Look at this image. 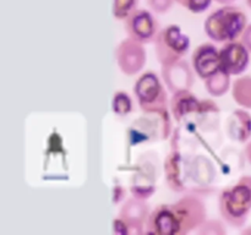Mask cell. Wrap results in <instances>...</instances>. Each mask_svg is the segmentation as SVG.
<instances>
[{"label":"cell","mask_w":251,"mask_h":235,"mask_svg":"<svg viewBox=\"0 0 251 235\" xmlns=\"http://www.w3.org/2000/svg\"><path fill=\"white\" fill-rule=\"evenodd\" d=\"M135 93L144 109L162 108L164 104V92L154 73H145L135 85Z\"/></svg>","instance_id":"cell-4"},{"label":"cell","mask_w":251,"mask_h":235,"mask_svg":"<svg viewBox=\"0 0 251 235\" xmlns=\"http://www.w3.org/2000/svg\"><path fill=\"white\" fill-rule=\"evenodd\" d=\"M251 210V178H244L235 186L225 191L221 197V212L229 223H244Z\"/></svg>","instance_id":"cell-2"},{"label":"cell","mask_w":251,"mask_h":235,"mask_svg":"<svg viewBox=\"0 0 251 235\" xmlns=\"http://www.w3.org/2000/svg\"><path fill=\"white\" fill-rule=\"evenodd\" d=\"M247 26V16L239 7L226 6L211 14L205 22V31L216 42L237 39Z\"/></svg>","instance_id":"cell-1"},{"label":"cell","mask_w":251,"mask_h":235,"mask_svg":"<svg viewBox=\"0 0 251 235\" xmlns=\"http://www.w3.org/2000/svg\"><path fill=\"white\" fill-rule=\"evenodd\" d=\"M217 2H220V4H230V2L235 1V0H216Z\"/></svg>","instance_id":"cell-15"},{"label":"cell","mask_w":251,"mask_h":235,"mask_svg":"<svg viewBox=\"0 0 251 235\" xmlns=\"http://www.w3.org/2000/svg\"><path fill=\"white\" fill-rule=\"evenodd\" d=\"M150 4L153 9H156V11H166L167 9H169L172 4V0H150Z\"/></svg>","instance_id":"cell-13"},{"label":"cell","mask_w":251,"mask_h":235,"mask_svg":"<svg viewBox=\"0 0 251 235\" xmlns=\"http://www.w3.org/2000/svg\"><path fill=\"white\" fill-rule=\"evenodd\" d=\"M113 108L114 112L119 115H126L131 110V102L129 97L124 93H118L113 102Z\"/></svg>","instance_id":"cell-11"},{"label":"cell","mask_w":251,"mask_h":235,"mask_svg":"<svg viewBox=\"0 0 251 235\" xmlns=\"http://www.w3.org/2000/svg\"><path fill=\"white\" fill-rule=\"evenodd\" d=\"M247 2H248V5H249V7L251 9V0H247Z\"/></svg>","instance_id":"cell-17"},{"label":"cell","mask_w":251,"mask_h":235,"mask_svg":"<svg viewBox=\"0 0 251 235\" xmlns=\"http://www.w3.org/2000/svg\"><path fill=\"white\" fill-rule=\"evenodd\" d=\"M212 0H186L184 6L193 12H203L211 5Z\"/></svg>","instance_id":"cell-12"},{"label":"cell","mask_w":251,"mask_h":235,"mask_svg":"<svg viewBox=\"0 0 251 235\" xmlns=\"http://www.w3.org/2000/svg\"><path fill=\"white\" fill-rule=\"evenodd\" d=\"M190 41L176 26H169L162 29L157 36L156 53L164 66L176 64L188 51Z\"/></svg>","instance_id":"cell-3"},{"label":"cell","mask_w":251,"mask_h":235,"mask_svg":"<svg viewBox=\"0 0 251 235\" xmlns=\"http://www.w3.org/2000/svg\"><path fill=\"white\" fill-rule=\"evenodd\" d=\"M176 1H178L179 4H181L184 6V5H185V2H186V0H176Z\"/></svg>","instance_id":"cell-16"},{"label":"cell","mask_w":251,"mask_h":235,"mask_svg":"<svg viewBox=\"0 0 251 235\" xmlns=\"http://www.w3.org/2000/svg\"><path fill=\"white\" fill-rule=\"evenodd\" d=\"M193 63L198 75L205 80L221 70L220 53L211 44H203L196 49L193 55Z\"/></svg>","instance_id":"cell-8"},{"label":"cell","mask_w":251,"mask_h":235,"mask_svg":"<svg viewBox=\"0 0 251 235\" xmlns=\"http://www.w3.org/2000/svg\"><path fill=\"white\" fill-rule=\"evenodd\" d=\"M243 43L245 44V47L249 50H251V26L245 31L244 36H243Z\"/></svg>","instance_id":"cell-14"},{"label":"cell","mask_w":251,"mask_h":235,"mask_svg":"<svg viewBox=\"0 0 251 235\" xmlns=\"http://www.w3.org/2000/svg\"><path fill=\"white\" fill-rule=\"evenodd\" d=\"M249 65L248 48L240 43L229 42L220 53V69L227 75H239Z\"/></svg>","instance_id":"cell-6"},{"label":"cell","mask_w":251,"mask_h":235,"mask_svg":"<svg viewBox=\"0 0 251 235\" xmlns=\"http://www.w3.org/2000/svg\"><path fill=\"white\" fill-rule=\"evenodd\" d=\"M152 232L163 235L180 234V225L171 206H162L152 213L149 220Z\"/></svg>","instance_id":"cell-9"},{"label":"cell","mask_w":251,"mask_h":235,"mask_svg":"<svg viewBox=\"0 0 251 235\" xmlns=\"http://www.w3.org/2000/svg\"><path fill=\"white\" fill-rule=\"evenodd\" d=\"M126 31L136 42H147L156 33V22L146 10H134L126 17Z\"/></svg>","instance_id":"cell-7"},{"label":"cell","mask_w":251,"mask_h":235,"mask_svg":"<svg viewBox=\"0 0 251 235\" xmlns=\"http://www.w3.org/2000/svg\"><path fill=\"white\" fill-rule=\"evenodd\" d=\"M171 208L180 225V234L190 232L194 227L200 224L205 214L203 205L194 197L183 198L176 205H172Z\"/></svg>","instance_id":"cell-5"},{"label":"cell","mask_w":251,"mask_h":235,"mask_svg":"<svg viewBox=\"0 0 251 235\" xmlns=\"http://www.w3.org/2000/svg\"><path fill=\"white\" fill-rule=\"evenodd\" d=\"M136 0H114V15L118 19H126L134 11Z\"/></svg>","instance_id":"cell-10"}]
</instances>
